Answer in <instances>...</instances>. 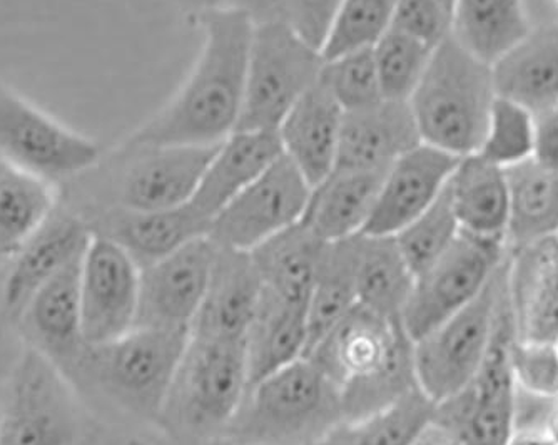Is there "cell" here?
<instances>
[{
	"instance_id": "cell-1",
	"label": "cell",
	"mask_w": 558,
	"mask_h": 445,
	"mask_svg": "<svg viewBox=\"0 0 558 445\" xmlns=\"http://www.w3.org/2000/svg\"><path fill=\"white\" fill-rule=\"evenodd\" d=\"M203 46L186 80L125 146H216L240 124L255 21L243 8L196 15Z\"/></svg>"
},
{
	"instance_id": "cell-2",
	"label": "cell",
	"mask_w": 558,
	"mask_h": 445,
	"mask_svg": "<svg viewBox=\"0 0 558 445\" xmlns=\"http://www.w3.org/2000/svg\"><path fill=\"white\" fill-rule=\"evenodd\" d=\"M341 392L344 419L390 406L418 387L413 340L401 320L356 305L306 353Z\"/></svg>"
},
{
	"instance_id": "cell-3",
	"label": "cell",
	"mask_w": 558,
	"mask_h": 445,
	"mask_svg": "<svg viewBox=\"0 0 558 445\" xmlns=\"http://www.w3.org/2000/svg\"><path fill=\"white\" fill-rule=\"evenodd\" d=\"M494 64L448 36L409 99L422 143L457 158L478 149L497 99Z\"/></svg>"
},
{
	"instance_id": "cell-4",
	"label": "cell",
	"mask_w": 558,
	"mask_h": 445,
	"mask_svg": "<svg viewBox=\"0 0 558 445\" xmlns=\"http://www.w3.org/2000/svg\"><path fill=\"white\" fill-rule=\"evenodd\" d=\"M341 420L340 388L303 357L251 385L221 438L233 445H315Z\"/></svg>"
},
{
	"instance_id": "cell-5",
	"label": "cell",
	"mask_w": 558,
	"mask_h": 445,
	"mask_svg": "<svg viewBox=\"0 0 558 445\" xmlns=\"http://www.w3.org/2000/svg\"><path fill=\"white\" fill-rule=\"evenodd\" d=\"M246 392L244 340L190 335L158 424L184 441L221 437L240 410Z\"/></svg>"
},
{
	"instance_id": "cell-6",
	"label": "cell",
	"mask_w": 558,
	"mask_h": 445,
	"mask_svg": "<svg viewBox=\"0 0 558 445\" xmlns=\"http://www.w3.org/2000/svg\"><path fill=\"white\" fill-rule=\"evenodd\" d=\"M190 332L136 327L116 340L87 345L74 374L141 419L158 420Z\"/></svg>"
},
{
	"instance_id": "cell-7",
	"label": "cell",
	"mask_w": 558,
	"mask_h": 445,
	"mask_svg": "<svg viewBox=\"0 0 558 445\" xmlns=\"http://www.w3.org/2000/svg\"><path fill=\"white\" fill-rule=\"evenodd\" d=\"M322 49L284 24L255 21L238 130L276 131L322 76Z\"/></svg>"
},
{
	"instance_id": "cell-8",
	"label": "cell",
	"mask_w": 558,
	"mask_h": 445,
	"mask_svg": "<svg viewBox=\"0 0 558 445\" xmlns=\"http://www.w3.org/2000/svg\"><path fill=\"white\" fill-rule=\"evenodd\" d=\"M507 260L472 303L413 341L416 385L435 406L466 388L487 357L504 299Z\"/></svg>"
},
{
	"instance_id": "cell-9",
	"label": "cell",
	"mask_w": 558,
	"mask_h": 445,
	"mask_svg": "<svg viewBox=\"0 0 558 445\" xmlns=\"http://www.w3.org/2000/svg\"><path fill=\"white\" fill-rule=\"evenodd\" d=\"M80 409L64 372L27 345L0 407V445H74Z\"/></svg>"
},
{
	"instance_id": "cell-10",
	"label": "cell",
	"mask_w": 558,
	"mask_h": 445,
	"mask_svg": "<svg viewBox=\"0 0 558 445\" xmlns=\"http://www.w3.org/2000/svg\"><path fill=\"white\" fill-rule=\"evenodd\" d=\"M509 256L505 238L460 231L438 262L416 275L401 324L413 341L465 309L494 280Z\"/></svg>"
},
{
	"instance_id": "cell-11",
	"label": "cell",
	"mask_w": 558,
	"mask_h": 445,
	"mask_svg": "<svg viewBox=\"0 0 558 445\" xmlns=\"http://www.w3.org/2000/svg\"><path fill=\"white\" fill-rule=\"evenodd\" d=\"M513 337L505 277L497 330L478 374L459 395L437 406L435 412V419L459 435L462 445H507L515 428L517 388L509 365V345Z\"/></svg>"
},
{
	"instance_id": "cell-12",
	"label": "cell",
	"mask_w": 558,
	"mask_h": 445,
	"mask_svg": "<svg viewBox=\"0 0 558 445\" xmlns=\"http://www.w3.org/2000/svg\"><path fill=\"white\" fill-rule=\"evenodd\" d=\"M100 156L96 141L0 84V158L52 183L96 168Z\"/></svg>"
},
{
	"instance_id": "cell-13",
	"label": "cell",
	"mask_w": 558,
	"mask_h": 445,
	"mask_svg": "<svg viewBox=\"0 0 558 445\" xmlns=\"http://www.w3.org/2000/svg\"><path fill=\"white\" fill-rule=\"evenodd\" d=\"M221 144V143H219ZM121 146L112 153V194L119 208L159 212L193 200L219 146Z\"/></svg>"
},
{
	"instance_id": "cell-14",
	"label": "cell",
	"mask_w": 558,
	"mask_h": 445,
	"mask_svg": "<svg viewBox=\"0 0 558 445\" xmlns=\"http://www.w3.org/2000/svg\"><path fill=\"white\" fill-rule=\"evenodd\" d=\"M312 184L281 156L213 218L208 237L222 249L247 252L303 219Z\"/></svg>"
},
{
	"instance_id": "cell-15",
	"label": "cell",
	"mask_w": 558,
	"mask_h": 445,
	"mask_svg": "<svg viewBox=\"0 0 558 445\" xmlns=\"http://www.w3.org/2000/svg\"><path fill=\"white\" fill-rule=\"evenodd\" d=\"M141 268L109 238L93 233L81 272V316L87 345H102L136 327Z\"/></svg>"
},
{
	"instance_id": "cell-16",
	"label": "cell",
	"mask_w": 558,
	"mask_h": 445,
	"mask_svg": "<svg viewBox=\"0 0 558 445\" xmlns=\"http://www.w3.org/2000/svg\"><path fill=\"white\" fill-rule=\"evenodd\" d=\"M216 252L211 238H197L141 269L136 327L191 334L211 280Z\"/></svg>"
},
{
	"instance_id": "cell-17",
	"label": "cell",
	"mask_w": 558,
	"mask_h": 445,
	"mask_svg": "<svg viewBox=\"0 0 558 445\" xmlns=\"http://www.w3.org/2000/svg\"><path fill=\"white\" fill-rule=\"evenodd\" d=\"M90 240L89 221L72 213H52L8 263L2 287V309L8 318L19 322L34 294L64 266L81 258Z\"/></svg>"
},
{
	"instance_id": "cell-18",
	"label": "cell",
	"mask_w": 558,
	"mask_h": 445,
	"mask_svg": "<svg viewBox=\"0 0 558 445\" xmlns=\"http://www.w3.org/2000/svg\"><path fill=\"white\" fill-rule=\"evenodd\" d=\"M457 156L420 143L385 171L372 218L363 233L395 234L437 202L459 165Z\"/></svg>"
},
{
	"instance_id": "cell-19",
	"label": "cell",
	"mask_w": 558,
	"mask_h": 445,
	"mask_svg": "<svg viewBox=\"0 0 558 445\" xmlns=\"http://www.w3.org/2000/svg\"><path fill=\"white\" fill-rule=\"evenodd\" d=\"M84 255L50 278L34 294L19 320L25 337L29 338V347L49 357L64 372L65 377L74 374L87 347L81 316Z\"/></svg>"
},
{
	"instance_id": "cell-20",
	"label": "cell",
	"mask_w": 558,
	"mask_h": 445,
	"mask_svg": "<svg viewBox=\"0 0 558 445\" xmlns=\"http://www.w3.org/2000/svg\"><path fill=\"white\" fill-rule=\"evenodd\" d=\"M507 297L515 337L555 341L558 337V238L509 250Z\"/></svg>"
},
{
	"instance_id": "cell-21",
	"label": "cell",
	"mask_w": 558,
	"mask_h": 445,
	"mask_svg": "<svg viewBox=\"0 0 558 445\" xmlns=\"http://www.w3.org/2000/svg\"><path fill=\"white\" fill-rule=\"evenodd\" d=\"M89 227L94 234L118 243L143 269L183 249L184 244L208 237L211 221L190 203L159 212L111 206L89 222Z\"/></svg>"
},
{
	"instance_id": "cell-22",
	"label": "cell",
	"mask_w": 558,
	"mask_h": 445,
	"mask_svg": "<svg viewBox=\"0 0 558 445\" xmlns=\"http://www.w3.org/2000/svg\"><path fill=\"white\" fill-rule=\"evenodd\" d=\"M263 291L265 285L250 253L218 246L211 280L190 335L244 340Z\"/></svg>"
},
{
	"instance_id": "cell-23",
	"label": "cell",
	"mask_w": 558,
	"mask_h": 445,
	"mask_svg": "<svg viewBox=\"0 0 558 445\" xmlns=\"http://www.w3.org/2000/svg\"><path fill=\"white\" fill-rule=\"evenodd\" d=\"M420 143L409 101L384 99L369 108L344 112L335 169L387 171Z\"/></svg>"
},
{
	"instance_id": "cell-24",
	"label": "cell",
	"mask_w": 558,
	"mask_h": 445,
	"mask_svg": "<svg viewBox=\"0 0 558 445\" xmlns=\"http://www.w3.org/2000/svg\"><path fill=\"white\" fill-rule=\"evenodd\" d=\"M344 111L322 81L291 108L279 124L283 155L316 187L337 168Z\"/></svg>"
},
{
	"instance_id": "cell-25",
	"label": "cell",
	"mask_w": 558,
	"mask_h": 445,
	"mask_svg": "<svg viewBox=\"0 0 558 445\" xmlns=\"http://www.w3.org/2000/svg\"><path fill=\"white\" fill-rule=\"evenodd\" d=\"M281 156L283 147L278 131H234L216 147L190 205L213 221L238 193Z\"/></svg>"
},
{
	"instance_id": "cell-26",
	"label": "cell",
	"mask_w": 558,
	"mask_h": 445,
	"mask_svg": "<svg viewBox=\"0 0 558 445\" xmlns=\"http://www.w3.org/2000/svg\"><path fill=\"white\" fill-rule=\"evenodd\" d=\"M385 171L335 169L312 188L301 221L325 241L362 233L372 218Z\"/></svg>"
},
{
	"instance_id": "cell-27",
	"label": "cell",
	"mask_w": 558,
	"mask_h": 445,
	"mask_svg": "<svg viewBox=\"0 0 558 445\" xmlns=\"http://www.w3.org/2000/svg\"><path fill=\"white\" fill-rule=\"evenodd\" d=\"M328 243L300 221L251 250L250 255L266 290L308 312L313 285Z\"/></svg>"
},
{
	"instance_id": "cell-28",
	"label": "cell",
	"mask_w": 558,
	"mask_h": 445,
	"mask_svg": "<svg viewBox=\"0 0 558 445\" xmlns=\"http://www.w3.org/2000/svg\"><path fill=\"white\" fill-rule=\"evenodd\" d=\"M498 96L535 116L558 109V26L532 31L526 39L494 64Z\"/></svg>"
},
{
	"instance_id": "cell-29",
	"label": "cell",
	"mask_w": 558,
	"mask_h": 445,
	"mask_svg": "<svg viewBox=\"0 0 558 445\" xmlns=\"http://www.w3.org/2000/svg\"><path fill=\"white\" fill-rule=\"evenodd\" d=\"M247 388L303 359L308 349V312L263 291L255 318L244 337Z\"/></svg>"
},
{
	"instance_id": "cell-30",
	"label": "cell",
	"mask_w": 558,
	"mask_h": 445,
	"mask_svg": "<svg viewBox=\"0 0 558 445\" xmlns=\"http://www.w3.org/2000/svg\"><path fill=\"white\" fill-rule=\"evenodd\" d=\"M460 227L480 237L505 238L509 225L507 171L472 153L459 159L448 183Z\"/></svg>"
},
{
	"instance_id": "cell-31",
	"label": "cell",
	"mask_w": 558,
	"mask_h": 445,
	"mask_svg": "<svg viewBox=\"0 0 558 445\" xmlns=\"http://www.w3.org/2000/svg\"><path fill=\"white\" fill-rule=\"evenodd\" d=\"M415 275L391 234H356V300L376 315L401 320Z\"/></svg>"
},
{
	"instance_id": "cell-32",
	"label": "cell",
	"mask_w": 558,
	"mask_h": 445,
	"mask_svg": "<svg viewBox=\"0 0 558 445\" xmlns=\"http://www.w3.org/2000/svg\"><path fill=\"white\" fill-rule=\"evenodd\" d=\"M509 180V250L558 234V171L538 159L505 169Z\"/></svg>"
},
{
	"instance_id": "cell-33",
	"label": "cell",
	"mask_w": 558,
	"mask_h": 445,
	"mask_svg": "<svg viewBox=\"0 0 558 445\" xmlns=\"http://www.w3.org/2000/svg\"><path fill=\"white\" fill-rule=\"evenodd\" d=\"M532 31L526 0H453L451 36L490 64Z\"/></svg>"
},
{
	"instance_id": "cell-34",
	"label": "cell",
	"mask_w": 558,
	"mask_h": 445,
	"mask_svg": "<svg viewBox=\"0 0 558 445\" xmlns=\"http://www.w3.org/2000/svg\"><path fill=\"white\" fill-rule=\"evenodd\" d=\"M56 212L50 181L0 158V266Z\"/></svg>"
},
{
	"instance_id": "cell-35",
	"label": "cell",
	"mask_w": 558,
	"mask_h": 445,
	"mask_svg": "<svg viewBox=\"0 0 558 445\" xmlns=\"http://www.w3.org/2000/svg\"><path fill=\"white\" fill-rule=\"evenodd\" d=\"M435 412L437 406L416 387L384 409L341 420L315 445H410Z\"/></svg>"
},
{
	"instance_id": "cell-36",
	"label": "cell",
	"mask_w": 558,
	"mask_h": 445,
	"mask_svg": "<svg viewBox=\"0 0 558 445\" xmlns=\"http://www.w3.org/2000/svg\"><path fill=\"white\" fill-rule=\"evenodd\" d=\"M359 303L356 234L329 241L308 303V349Z\"/></svg>"
},
{
	"instance_id": "cell-37",
	"label": "cell",
	"mask_w": 558,
	"mask_h": 445,
	"mask_svg": "<svg viewBox=\"0 0 558 445\" xmlns=\"http://www.w3.org/2000/svg\"><path fill=\"white\" fill-rule=\"evenodd\" d=\"M537 116L519 103L497 96L476 155L501 169L513 168L535 156Z\"/></svg>"
},
{
	"instance_id": "cell-38",
	"label": "cell",
	"mask_w": 558,
	"mask_h": 445,
	"mask_svg": "<svg viewBox=\"0 0 558 445\" xmlns=\"http://www.w3.org/2000/svg\"><path fill=\"white\" fill-rule=\"evenodd\" d=\"M460 231L462 227L447 187L434 205L395 234V240L416 277L448 252Z\"/></svg>"
},
{
	"instance_id": "cell-39",
	"label": "cell",
	"mask_w": 558,
	"mask_h": 445,
	"mask_svg": "<svg viewBox=\"0 0 558 445\" xmlns=\"http://www.w3.org/2000/svg\"><path fill=\"white\" fill-rule=\"evenodd\" d=\"M432 55L434 47L390 27L373 46L384 99L409 101L425 74Z\"/></svg>"
},
{
	"instance_id": "cell-40",
	"label": "cell",
	"mask_w": 558,
	"mask_h": 445,
	"mask_svg": "<svg viewBox=\"0 0 558 445\" xmlns=\"http://www.w3.org/2000/svg\"><path fill=\"white\" fill-rule=\"evenodd\" d=\"M397 5L398 0H341L323 58L375 46L390 29Z\"/></svg>"
},
{
	"instance_id": "cell-41",
	"label": "cell",
	"mask_w": 558,
	"mask_h": 445,
	"mask_svg": "<svg viewBox=\"0 0 558 445\" xmlns=\"http://www.w3.org/2000/svg\"><path fill=\"white\" fill-rule=\"evenodd\" d=\"M319 81L344 112L384 101L373 47L325 59Z\"/></svg>"
},
{
	"instance_id": "cell-42",
	"label": "cell",
	"mask_w": 558,
	"mask_h": 445,
	"mask_svg": "<svg viewBox=\"0 0 558 445\" xmlns=\"http://www.w3.org/2000/svg\"><path fill=\"white\" fill-rule=\"evenodd\" d=\"M341 0H241L253 21H275L322 49Z\"/></svg>"
},
{
	"instance_id": "cell-43",
	"label": "cell",
	"mask_w": 558,
	"mask_h": 445,
	"mask_svg": "<svg viewBox=\"0 0 558 445\" xmlns=\"http://www.w3.org/2000/svg\"><path fill=\"white\" fill-rule=\"evenodd\" d=\"M509 365L517 392L544 402H558V350L555 341L513 337L509 345Z\"/></svg>"
},
{
	"instance_id": "cell-44",
	"label": "cell",
	"mask_w": 558,
	"mask_h": 445,
	"mask_svg": "<svg viewBox=\"0 0 558 445\" xmlns=\"http://www.w3.org/2000/svg\"><path fill=\"white\" fill-rule=\"evenodd\" d=\"M391 27L435 49L451 34V9L444 0H398Z\"/></svg>"
},
{
	"instance_id": "cell-45",
	"label": "cell",
	"mask_w": 558,
	"mask_h": 445,
	"mask_svg": "<svg viewBox=\"0 0 558 445\" xmlns=\"http://www.w3.org/2000/svg\"><path fill=\"white\" fill-rule=\"evenodd\" d=\"M535 159L558 171V109L537 118Z\"/></svg>"
},
{
	"instance_id": "cell-46",
	"label": "cell",
	"mask_w": 558,
	"mask_h": 445,
	"mask_svg": "<svg viewBox=\"0 0 558 445\" xmlns=\"http://www.w3.org/2000/svg\"><path fill=\"white\" fill-rule=\"evenodd\" d=\"M410 445H462L459 435L438 419L429 420L428 424L415 435Z\"/></svg>"
},
{
	"instance_id": "cell-47",
	"label": "cell",
	"mask_w": 558,
	"mask_h": 445,
	"mask_svg": "<svg viewBox=\"0 0 558 445\" xmlns=\"http://www.w3.org/2000/svg\"><path fill=\"white\" fill-rule=\"evenodd\" d=\"M507 445H558L547 424H517Z\"/></svg>"
},
{
	"instance_id": "cell-48",
	"label": "cell",
	"mask_w": 558,
	"mask_h": 445,
	"mask_svg": "<svg viewBox=\"0 0 558 445\" xmlns=\"http://www.w3.org/2000/svg\"><path fill=\"white\" fill-rule=\"evenodd\" d=\"M175 4L184 11L194 14V17L205 12L219 11V9L240 8L241 0H174Z\"/></svg>"
},
{
	"instance_id": "cell-49",
	"label": "cell",
	"mask_w": 558,
	"mask_h": 445,
	"mask_svg": "<svg viewBox=\"0 0 558 445\" xmlns=\"http://www.w3.org/2000/svg\"><path fill=\"white\" fill-rule=\"evenodd\" d=\"M445 4L448 5V8H453V0H444Z\"/></svg>"
},
{
	"instance_id": "cell-50",
	"label": "cell",
	"mask_w": 558,
	"mask_h": 445,
	"mask_svg": "<svg viewBox=\"0 0 558 445\" xmlns=\"http://www.w3.org/2000/svg\"><path fill=\"white\" fill-rule=\"evenodd\" d=\"M554 4L557 5L558 9V0H554Z\"/></svg>"
},
{
	"instance_id": "cell-51",
	"label": "cell",
	"mask_w": 558,
	"mask_h": 445,
	"mask_svg": "<svg viewBox=\"0 0 558 445\" xmlns=\"http://www.w3.org/2000/svg\"><path fill=\"white\" fill-rule=\"evenodd\" d=\"M555 345H557V350H558V337H557V340H555Z\"/></svg>"
},
{
	"instance_id": "cell-52",
	"label": "cell",
	"mask_w": 558,
	"mask_h": 445,
	"mask_svg": "<svg viewBox=\"0 0 558 445\" xmlns=\"http://www.w3.org/2000/svg\"><path fill=\"white\" fill-rule=\"evenodd\" d=\"M557 238H558V234H557Z\"/></svg>"
}]
</instances>
